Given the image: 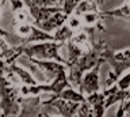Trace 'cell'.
Masks as SVG:
<instances>
[{
	"mask_svg": "<svg viewBox=\"0 0 130 117\" xmlns=\"http://www.w3.org/2000/svg\"><path fill=\"white\" fill-rule=\"evenodd\" d=\"M107 46L103 41H93V48L87 53H84L80 57L76 59H68L67 67H68V78L71 80L73 87H79L81 83L84 74L93 68L99 63H106L103 57V49Z\"/></svg>",
	"mask_w": 130,
	"mask_h": 117,
	"instance_id": "1",
	"label": "cell"
},
{
	"mask_svg": "<svg viewBox=\"0 0 130 117\" xmlns=\"http://www.w3.org/2000/svg\"><path fill=\"white\" fill-rule=\"evenodd\" d=\"M102 55H103L106 63H108L110 67H111V72L108 74L107 79L104 82V86L110 87L114 83H117L118 79L126 71L130 70V48L121 52H114L106 46Z\"/></svg>",
	"mask_w": 130,
	"mask_h": 117,
	"instance_id": "2",
	"label": "cell"
},
{
	"mask_svg": "<svg viewBox=\"0 0 130 117\" xmlns=\"http://www.w3.org/2000/svg\"><path fill=\"white\" fill-rule=\"evenodd\" d=\"M20 88L10 80L8 76L0 79V110L2 116H18L20 114Z\"/></svg>",
	"mask_w": 130,
	"mask_h": 117,
	"instance_id": "3",
	"label": "cell"
},
{
	"mask_svg": "<svg viewBox=\"0 0 130 117\" xmlns=\"http://www.w3.org/2000/svg\"><path fill=\"white\" fill-rule=\"evenodd\" d=\"M62 42L57 41H42V42H34L24 45L23 53L27 57H35L42 60H56V61L67 64L68 60L62 59L58 53V49L62 46Z\"/></svg>",
	"mask_w": 130,
	"mask_h": 117,
	"instance_id": "4",
	"label": "cell"
},
{
	"mask_svg": "<svg viewBox=\"0 0 130 117\" xmlns=\"http://www.w3.org/2000/svg\"><path fill=\"white\" fill-rule=\"evenodd\" d=\"M98 27H84V30H80L79 33H75L73 37L67 42V49L69 59H76L83 56L93 48V34Z\"/></svg>",
	"mask_w": 130,
	"mask_h": 117,
	"instance_id": "5",
	"label": "cell"
},
{
	"mask_svg": "<svg viewBox=\"0 0 130 117\" xmlns=\"http://www.w3.org/2000/svg\"><path fill=\"white\" fill-rule=\"evenodd\" d=\"M32 66H35L41 71V74H45V82L53 80L62 70H67V64L56 61V60H42V59H35V57H27Z\"/></svg>",
	"mask_w": 130,
	"mask_h": 117,
	"instance_id": "6",
	"label": "cell"
},
{
	"mask_svg": "<svg viewBox=\"0 0 130 117\" xmlns=\"http://www.w3.org/2000/svg\"><path fill=\"white\" fill-rule=\"evenodd\" d=\"M81 102H76V101H69L64 99L60 97H52L50 99H45L42 101V105L46 108H53L60 113L61 116L65 117H72L77 114V110L80 108Z\"/></svg>",
	"mask_w": 130,
	"mask_h": 117,
	"instance_id": "7",
	"label": "cell"
},
{
	"mask_svg": "<svg viewBox=\"0 0 130 117\" xmlns=\"http://www.w3.org/2000/svg\"><path fill=\"white\" fill-rule=\"evenodd\" d=\"M41 95H20V116H42L47 114L43 110Z\"/></svg>",
	"mask_w": 130,
	"mask_h": 117,
	"instance_id": "8",
	"label": "cell"
},
{
	"mask_svg": "<svg viewBox=\"0 0 130 117\" xmlns=\"http://www.w3.org/2000/svg\"><path fill=\"white\" fill-rule=\"evenodd\" d=\"M103 63L96 64L93 68H91L89 71H87L81 79V83L79 86V91L84 95H89L92 93L100 91V82H99V72L100 67Z\"/></svg>",
	"mask_w": 130,
	"mask_h": 117,
	"instance_id": "9",
	"label": "cell"
},
{
	"mask_svg": "<svg viewBox=\"0 0 130 117\" xmlns=\"http://www.w3.org/2000/svg\"><path fill=\"white\" fill-rule=\"evenodd\" d=\"M85 99L92 105L93 116H103L106 113V94L104 91H96L85 95Z\"/></svg>",
	"mask_w": 130,
	"mask_h": 117,
	"instance_id": "10",
	"label": "cell"
},
{
	"mask_svg": "<svg viewBox=\"0 0 130 117\" xmlns=\"http://www.w3.org/2000/svg\"><path fill=\"white\" fill-rule=\"evenodd\" d=\"M102 17L103 18H121L125 19V21L130 22V0H125L123 4L121 7H117V8L112 10H107V11H102Z\"/></svg>",
	"mask_w": 130,
	"mask_h": 117,
	"instance_id": "11",
	"label": "cell"
},
{
	"mask_svg": "<svg viewBox=\"0 0 130 117\" xmlns=\"http://www.w3.org/2000/svg\"><path fill=\"white\" fill-rule=\"evenodd\" d=\"M8 71H10L11 74H14L23 84H27V86H34V84L38 83V82L35 80V78L30 74V72L26 71V70H24V68H22V67L16 66L15 63L8 64Z\"/></svg>",
	"mask_w": 130,
	"mask_h": 117,
	"instance_id": "12",
	"label": "cell"
},
{
	"mask_svg": "<svg viewBox=\"0 0 130 117\" xmlns=\"http://www.w3.org/2000/svg\"><path fill=\"white\" fill-rule=\"evenodd\" d=\"M75 33H76V31L73 30L68 23H64L60 29H57L54 31V41L65 44V42H68L69 40L73 37V34H75Z\"/></svg>",
	"mask_w": 130,
	"mask_h": 117,
	"instance_id": "13",
	"label": "cell"
},
{
	"mask_svg": "<svg viewBox=\"0 0 130 117\" xmlns=\"http://www.w3.org/2000/svg\"><path fill=\"white\" fill-rule=\"evenodd\" d=\"M53 97H60V98L69 99V101H76V102H84V101H85V95L81 94L80 91L73 90V87H67V88H64V90L61 91L60 94L53 95Z\"/></svg>",
	"mask_w": 130,
	"mask_h": 117,
	"instance_id": "14",
	"label": "cell"
},
{
	"mask_svg": "<svg viewBox=\"0 0 130 117\" xmlns=\"http://www.w3.org/2000/svg\"><path fill=\"white\" fill-rule=\"evenodd\" d=\"M12 14H14L12 27L18 26V25H22V23H30V18H32L30 11H28V8H27V6L23 7V8H20V10H18V11H15V12H12Z\"/></svg>",
	"mask_w": 130,
	"mask_h": 117,
	"instance_id": "15",
	"label": "cell"
},
{
	"mask_svg": "<svg viewBox=\"0 0 130 117\" xmlns=\"http://www.w3.org/2000/svg\"><path fill=\"white\" fill-rule=\"evenodd\" d=\"M98 3L99 2H96V0H83V2L77 6V8L75 10L73 14L79 15V17H83L84 14L89 12V11H96L98 10Z\"/></svg>",
	"mask_w": 130,
	"mask_h": 117,
	"instance_id": "16",
	"label": "cell"
},
{
	"mask_svg": "<svg viewBox=\"0 0 130 117\" xmlns=\"http://www.w3.org/2000/svg\"><path fill=\"white\" fill-rule=\"evenodd\" d=\"M26 6H37V7H52L61 6L58 0H23Z\"/></svg>",
	"mask_w": 130,
	"mask_h": 117,
	"instance_id": "17",
	"label": "cell"
},
{
	"mask_svg": "<svg viewBox=\"0 0 130 117\" xmlns=\"http://www.w3.org/2000/svg\"><path fill=\"white\" fill-rule=\"evenodd\" d=\"M83 2V0H64L62 3V10L64 12L68 15H72L73 12H75V10L77 8V6L80 4V3Z\"/></svg>",
	"mask_w": 130,
	"mask_h": 117,
	"instance_id": "18",
	"label": "cell"
},
{
	"mask_svg": "<svg viewBox=\"0 0 130 117\" xmlns=\"http://www.w3.org/2000/svg\"><path fill=\"white\" fill-rule=\"evenodd\" d=\"M76 116H93V108H92V105L88 102L87 99L84 101V102H81L80 103V108H79V110H77V114Z\"/></svg>",
	"mask_w": 130,
	"mask_h": 117,
	"instance_id": "19",
	"label": "cell"
},
{
	"mask_svg": "<svg viewBox=\"0 0 130 117\" xmlns=\"http://www.w3.org/2000/svg\"><path fill=\"white\" fill-rule=\"evenodd\" d=\"M67 23L76 31V30H80V29H81V26H83V19H81L79 15L72 14V15H69V17H68Z\"/></svg>",
	"mask_w": 130,
	"mask_h": 117,
	"instance_id": "20",
	"label": "cell"
},
{
	"mask_svg": "<svg viewBox=\"0 0 130 117\" xmlns=\"http://www.w3.org/2000/svg\"><path fill=\"white\" fill-rule=\"evenodd\" d=\"M117 116L118 117H121V116H130V97H129V98H126V99H123L121 102V108L118 109Z\"/></svg>",
	"mask_w": 130,
	"mask_h": 117,
	"instance_id": "21",
	"label": "cell"
},
{
	"mask_svg": "<svg viewBox=\"0 0 130 117\" xmlns=\"http://www.w3.org/2000/svg\"><path fill=\"white\" fill-rule=\"evenodd\" d=\"M58 2H60V4H61V6H62V3H64V0H58Z\"/></svg>",
	"mask_w": 130,
	"mask_h": 117,
	"instance_id": "22",
	"label": "cell"
},
{
	"mask_svg": "<svg viewBox=\"0 0 130 117\" xmlns=\"http://www.w3.org/2000/svg\"><path fill=\"white\" fill-rule=\"evenodd\" d=\"M96 2H99V0H96Z\"/></svg>",
	"mask_w": 130,
	"mask_h": 117,
	"instance_id": "23",
	"label": "cell"
},
{
	"mask_svg": "<svg viewBox=\"0 0 130 117\" xmlns=\"http://www.w3.org/2000/svg\"><path fill=\"white\" fill-rule=\"evenodd\" d=\"M129 91H130V88H129Z\"/></svg>",
	"mask_w": 130,
	"mask_h": 117,
	"instance_id": "24",
	"label": "cell"
}]
</instances>
